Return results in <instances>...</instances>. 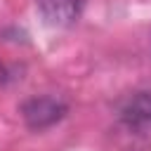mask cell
Returning <instances> with one entry per match:
<instances>
[{
  "mask_svg": "<svg viewBox=\"0 0 151 151\" xmlns=\"http://www.w3.org/2000/svg\"><path fill=\"white\" fill-rule=\"evenodd\" d=\"M66 111H68L66 101L61 97H54V94H35V97H28L21 104L24 123L31 130H38V132L59 123L66 116Z\"/></svg>",
  "mask_w": 151,
  "mask_h": 151,
  "instance_id": "6da1fadb",
  "label": "cell"
},
{
  "mask_svg": "<svg viewBox=\"0 0 151 151\" xmlns=\"http://www.w3.org/2000/svg\"><path fill=\"white\" fill-rule=\"evenodd\" d=\"M35 7L45 24L54 28H66L80 19L85 0H35Z\"/></svg>",
  "mask_w": 151,
  "mask_h": 151,
  "instance_id": "7a4b0ae2",
  "label": "cell"
},
{
  "mask_svg": "<svg viewBox=\"0 0 151 151\" xmlns=\"http://www.w3.org/2000/svg\"><path fill=\"white\" fill-rule=\"evenodd\" d=\"M118 116L127 127H149L151 125V92H132L120 106Z\"/></svg>",
  "mask_w": 151,
  "mask_h": 151,
  "instance_id": "3957f363",
  "label": "cell"
},
{
  "mask_svg": "<svg viewBox=\"0 0 151 151\" xmlns=\"http://www.w3.org/2000/svg\"><path fill=\"white\" fill-rule=\"evenodd\" d=\"M7 80V68H5V64L0 61V83H5Z\"/></svg>",
  "mask_w": 151,
  "mask_h": 151,
  "instance_id": "277c9868",
  "label": "cell"
}]
</instances>
